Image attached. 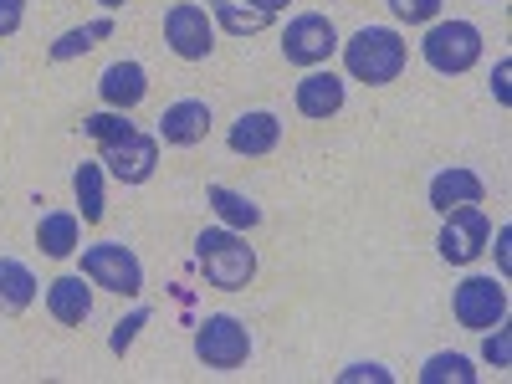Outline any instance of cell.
Wrapping results in <instances>:
<instances>
[{
    "label": "cell",
    "mask_w": 512,
    "mask_h": 384,
    "mask_svg": "<svg viewBox=\"0 0 512 384\" xmlns=\"http://www.w3.org/2000/svg\"><path fill=\"white\" fill-rule=\"evenodd\" d=\"M195 262H200L205 282L221 287V292H241V287L256 277V251H251L246 236L231 231V226L200 231V236H195Z\"/></svg>",
    "instance_id": "1"
},
{
    "label": "cell",
    "mask_w": 512,
    "mask_h": 384,
    "mask_svg": "<svg viewBox=\"0 0 512 384\" xmlns=\"http://www.w3.org/2000/svg\"><path fill=\"white\" fill-rule=\"evenodd\" d=\"M405 41H400V31H390V26H364V31H354L349 41H344V67H349V77H359V82H369V88H384V82H395L400 72H405Z\"/></svg>",
    "instance_id": "2"
},
{
    "label": "cell",
    "mask_w": 512,
    "mask_h": 384,
    "mask_svg": "<svg viewBox=\"0 0 512 384\" xmlns=\"http://www.w3.org/2000/svg\"><path fill=\"white\" fill-rule=\"evenodd\" d=\"M420 52H425V62H431L436 72L461 77V72H472L482 62V31L472 21H436L431 31H425Z\"/></svg>",
    "instance_id": "3"
},
{
    "label": "cell",
    "mask_w": 512,
    "mask_h": 384,
    "mask_svg": "<svg viewBox=\"0 0 512 384\" xmlns=\"http://www.w3.org/2000/svg\"><path fill=\"white\" fill-rule=\"evenodd\" d=\"M82 277H88L93 287H103V292H118V297L144 292V267L123 241H98V246L82 251Z\"/></svg>",
    "instance_id": "4"
},
{
    "label": "cell",
    "mask_w": 512,
    "mask_h": 384,
    "mask_svg": "<svg viewBox=\"0 0 512 384\" xmlns=\"http://www.w3.org/2000/svg\"><path fill=\"white\" fill-rule=\"evenodd\" d=\"M195 354H200L205 369L231 374V369H241L246 354H251V333H246V323H236L231 313H216V318H205V323L195 328Z\"/></svg>",
    "instance_id": "5"
},
{
    "label": "cell",
    "mask_w": 512,
    "mask_h": 384,
    "mask_svg": "<svg viewBox=\"0 0 512 384\" xmlns=\"http://www.w3.org/2000/svg\"><path fill=\"white\" fill-rule=\"evenodd\" d=\"M164 41H169V52H175V57L205 62L210 52H216V26H210L205 6H195V0H180V6L164 11Z\"/></svg>",
    "instance_id": "6"
},
{
    "label": "cell",
    "mask_w": 512,
    "mask_h": 384,
    "mask_svg": "<svg viewBox=\"0 0 512 384\" xmlns=\"http://www.w3.org/2000/svg\"><path fill=\"white\" fill-rule=\"evenodd\" d=\"M451 313L461 328H472V333H487L507 318V287L492 282V277H466L451 297Z\"/></svg>",
    "instance_id": "7"
},
{
    "label": "cell",
    "mask_w": 512,
    "mask_h": 384,
    "mask_svg": "<svg viewBox=\"0 0 512 384\" xmlns=\"http://www.w3.org/2000/svg\"><path fill=\"white\" fill-rule=\"evenodd\" d=\"M333 52H338V31H333L328 16L308 11V16L287 21V31H282V57H287L292 67H323Z\"/></svg>",
    "instance_id": "8"
},
{
    "label": "cell",
    "mask_w": 512,
    "mask_h": 384,
    "mask_svg": "<svg viewBox=\"0 0 512 384\" xmlns=\"http://www.w3.org/2000/svg\"><path fill=\"white\" fill-rule=\"evenodd\" d=\"M487 236H492V226L482 216V205H456V210H446V226H441L436 246H441V256L451 267H466L487 251Z\"/></svg>",
    "instance_id": "9"
},
{
    "label": "cell",
    "mask_w": 512,
    "mask_h": 384,
    "mask_svg": "<svg viewBox=\"0 0 512 384\" xmlns=\"http://www.w3.org/2000/svg\"><path fill=\"white\" fill-rule=\"evenodd\" d=\"M108 175L118 180V185H144V180H154V164H159V139L154 134H128V139H118V144H108L103 149V159H98Z\"/></svg>",
    "instance_id": "10"
},
{
    "label": "cell",
    "mask_w": 512,
    "mask_h": 384,
    "mask_svg": "<svg viewBox=\"0 0 512 384\" xmlns=\"http://www.w3.org/2000/svg\"><path fill=\"white\" fill-rule=\"evenodd\" d=\"M47 313L62 323V328H82L93 318V282L82 272H67L47 287Z\"/></svg>",
    "instance_id": "11"
},
{
    "label": "cell",
    "mask_w": 512,
    "mask_h": 384,
    "mask_svg": "<svg viewBox=\"0 0 512 384\" xmlns=\"http://www.w3.org/2000/svg\"><path fill=\"white\" fill-rule=\"evenodd\" d=\"M205 134H210V108H205L200 98H185V103H169V108H164L154 139L175 144V149H190V144H200Z\"/></svg>",
    "instance_id": "12"
},
{
    "label": "cell",
    "mask_w": 512,
    "mask_h": 384,
    "mask_svg": "<svg viewBox=\"0 0 512 384\" xmlns=\"http://www.w3.org/2000/svg\"><path fill=\"white\" fill-rule=\"evenodd\" d=\"M277 144H282V123H277V113H267V108L241 113V118L231 123V149L246 154V159H262V154H272Z\"/></svg>",
    "instance_id": "13"
},
{
    "label": "cell",
    "mask_w": 512,
    "mask_h": 384,
    "mask_svg": "<svg viewBox=\"0 0 512 384\" xmlns=\"http://www.w3.org/2000/svg\"><path fill=\"white\" fill-rule=\"evenodd\" d=\"M482 195H487L482 175H477V169H461V164L441 169V175L431 180V205L441 210V216L456 210V205H482Z\"/></svg>",
    "instance_id": "14"
},
{
    "label": "cell",
    "mask_w": 512,
    "mask_h": 384,
    "mask_svg": "<svg viewBox=\"0 0 512 384\" xmlns=\"http://www.w3.org/2000/svg\"><path fill=\"white\" fill-rule=\"evenodd\" d=\"M98 93H103L108 108L128 113V108H139V103H144V93H149V72H144L139 62H113V67L103 72V82H98Z\"/></svg>",
    "instance_id": "15"
},
{
    "label": "cell",
    "mask_w": 512,
    "mask_h": 384,
    "mask_svg": "<svg viewBox=\"0 0 512 384\" xmlns=\"http://www.w3.org/2000/svg\"><path fill=\"white\" fill-rule=\"evenodd\" d=\"M338 108H344V77L313 67L303 82H297V113L303 118H333Z\"/></svg>",
    "instance_id": "16"
},
{
    "label": "cell",
    "mask_w": 512,
    "mask_h": 384,
    "mask_svg": "<svg viewBox=\"0 0 512 384\" xmlns=\"http://www.w3.org/2000/svg\"><path fill=\"white\" fill-rule=\"evenodd\" d=\"M77 236H82V216H77V210H47V216L36 221V246L47 256H72Z\"/></svg>",
    "instance_id": "17"
},
{
    "label": "cell",
    "mask_w": 512,
    "mask_h": 384,
    "mask_svg": "<svg viewBox=\"0 0 512 384\" xmlns=\"http://www.w3.org/2000/svg\"><path fill=\"white\" fill-rule=\"evenodd\" d=\"M36 303V277L16 256H0V313H26Z\"/></svg>",
    "instance_id": "18"
},
{
    "label": "cell",
    "mask_w": 512,
    "mask_h": 384,
    "mask_svg": "<svg viewBox=\"0 0 512 384\" xmlns=\"http://www.w3.org/2000/svg\"><path fill=\"white\" fill-rule=\"evenodd\" d=\"M205 200L216 205V216H221L231 231H251V226H262V205H251L246 195H236V190H226V185H210V190H205Z\"/></svg>",
    "instance_id": "19"
},
{
    "label": "cell",
    "mask_w": 512,
    "mask_h": 384,
    "mask_svg": "<svg viewBox=\"0 0 512 384\" xmlns=\"http://www.w3.org/2000/svg\"><path fill=\"white\" fill-rule=\"evenodd\" d=\"M113 36V21L103 16V21H88V26H72L67 36H57L52 41V62H72V57H82V52H93L98 41H108Z\"/></svg>",
    "instance_id": "20"
},
{
    "label": "cell",
    "mask_w": 512,
    "mask_h": 384,
    "mask_svg": "<svg viewBox=\"0 0 512 384\" xmlns=\"http://www.w3.org/2000/svg\"><path fill=\"white\" fill-rule=\"evenodd\" d=\"M72 190H77V205H82V226H98L103 221V164H77Z\"/></svg>",
    "instance_id": "21"
},
{
    "label": "cell",
    "mask_w": 512,
    "mask_h": 384,
    "mask_svg": "<svg viewBox=\"0 0 512 384\" xmlns=\"http://www.w3.org/2000/svg\"><path fill=\"white\" fill-rule=\"evenodd\" d=\"M221 26L231 31V36H256V31H267L272 26V11H262V6H241V0H221Z\"/></svg>",
    "instance_id": "22"
},
{
    "label": "cell",
    "mask_w": 512,
    "mask_h": 384,
    "mask_svg": "<svg viewBox=\"0 0 512 384\" xmlns=\"http://www.w3.org/2000/svg\"><path fill=\"white\" fill-rule=\"evenodd\" d=\"M446 379H456V384H472V379H477L472 359H466V354H431V359H425L420 384H446Z\"/></svg>",
    "instance_id": "23"
},
{
    "label": "cell",
    "mask_w": 512,
    "mask_h": 384,
    "mask_svg": "<svg viewBox=\"0 0 512 384\" xmlns=\"http://www.w3.org/2000/svg\"><path fill=\"white\" fill-rule=\"evenodd\" d=\"M82 134H88L98 149H108V144H118V139L134 134V123H128L123 113H93V118H82Z\"/></svg>",
    "instance_id": "24"
},
{
    "label": "cell",
    "mask_w": 512,
    "mask_h": 384,
    "mask_svg": "<svg viewBox=\"0 0 512 384\" xmlns=\"http://www.w3.org/2000/svg\"><path fill=\"white\" fill-rule=\"evenodd\" d=\"M149 318H154L149 308H134L128 318H118L113 333H108V349H113V354H128V349H134V338H139V328H144Z\"/></svg>",
    "instance_id": "25"
},
{
    "label": "cell",
    "mask_w": 512,
    "mask_h": 384,
    "mask_svg": "<svg viewBox=\"0 0 512 384\" xmlns=\"http://www.w3.org/2000/svg\"><path fill=\"white\" fill-rule=\"evenodd\" d=\"M482 359L492 364V369H507L512 364V333L497 323V328H487V349H482Z\"/></svg>",
    "instance_id": "26"
},
{
    "label": "cell",
    "mask_w": 512,
    "mask_h": 384,
    "mask_svg": "<svg viewBox=\"0 0 512 384\" xmlns=\"http://www.w3.org/2000/svg\"><path fill=\"white\" fill-rule=\"evenodd\" d=\"M390 11H395L400 21L420 26V21H436V16H441V0H390Z\"/></svg>",
    "instance_id": "27"
},
{
    "label": "cell",
    "mask_w": 512,
    "mask_h": 384,
    "mask_svg": "<svg viewBox=\"0 0 512 384\" xmlns=\"http://www.w3.org/2000/svg\"><path fill=\"white\" fill-rule=\"evenodd\" d=\"M21 21H26V0H0V41L16 36Z\"/></svg>",
    "instance_id": "28"
},
{
    "label": "cell",
    "mask_w": 512,
    "mask_h": 384,
    "mask_svg": "<svg viewBox=\"0 0 512 384\" xmlns=\"http://www.w3.org/2000/svg\"><path fill=\"white\" fill-rule=\"evenodd\" d=\"M507 82H512V62H497V72H492V98L507 108L512 103V88H507Z\"/></svg>",
    "instance_id": "29"
},
{
    "label": "cell",
    "mask_w": 512,
    "mask_h": 384,
    "mask_svg": "<svg viewBox=\"0 0 512 384\" xmlns=\"http://www.w3.org/2000/svg\"><path fill=\"white\" fill-rule=\"evenodd\" d=\"M497 267H502V277L512 272V226L497 231Z\"/></svg>",
    "instance_id": "30"
},
{
    "label": "cell",
    "mask_w": 512,
    "mask_h": 384,
    "mask_svg": "<svg viewBox=\"0 0 512 384\" xmlns=\"http://www.w3.org/2000/svg\"><path fill=\"white\" fill-rule=\"evenodd\" d=\"M344 379H379V384H384L390 374H384L379 364H354V369H344Z\"/></svg>",
    "instance_id": "31"
},
{
    "label": "cell",
    "mask_w": 512,
    "mask_h": 384,
    "mask_svg": "<svg viewBox=\"0 0 512 384\" xmlns=\"http://www.w3.org/2000/svg\"><path fill=\"white\" fill-rule=\"evenodd\" d=\"M251 6H262V11H272V16H277V11L287 6V0H251Z\"/></svg>",
    "instance_id": "32"
},
{
    "label": "cell",
    "mask_w": 512,
    "mask_h": 384,
    "mask_svg": "<svg viewBox=\"0 0 512 384\" xmlns=\"http://www.w3.org/2000/svg\"><path fill=\"white\" fill-rule=\"evenodd\" d=\"M98 6H103V11H118V6H123V0H98Z\"/></svg>",
    "instance_id": "33"
},
{
    "label": "cell",
    "mask_w": 512,
    "mask_h": 384,
    "mask_svg": "<svg viewBox=\"0 0 512 384\" xmlns=\"http://www.w3.org/2000/svg\"><path fill=\"white\" fill-rule=\"evenodd\" d=\"M216 6H221V0H216Z\"/></svg>",
    "instance_id": "34"
}]
</instances>
